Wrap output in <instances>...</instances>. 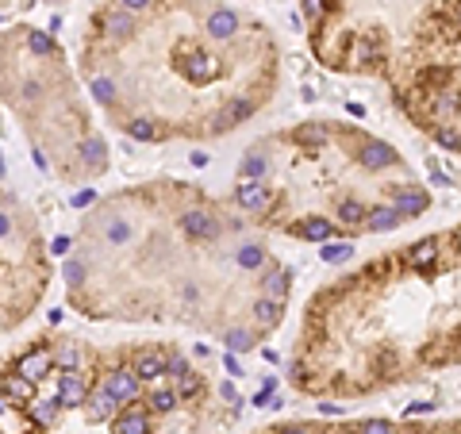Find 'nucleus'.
Returning a JSON list of instances; mask_svg holds the SVG:
<instances>
[{
	"label": "nucleus",
	"instance_id": "nucleus-1",
	"mask_svg": "<svg viewBox=\"0 0 461 434\" xmlns=\"http://www.w3.org/2000/svg\"><path fill=\"white\" fill-rule=\"evenodd\" d=\"M85 376H81L77 369H65L62 381H58V404L62 407H81L85 404Z\"/></svg>",
	"mask_w": 461,
	"mask_h": 434
},
{
	"label": "nucleus",
	"instance_id": "nucleus-2",
	"mask_svg": "<svg viewBox=\"0 0 461 434\" xmlns=\"http://www.w3.org/2000/svg\"><path fill=\"white\" fill-rule=\"evenodd\" d=\"M392 208H396L400 219H415L419 211H427V192H423V188H396Z\"/></svg>",
	"mask_w": 461,
	"mask_h": 434
},
{
	"label": "nucleus",
	"instance_id": "nucleus-3",
	"mask_svg": "<svg viewBox=\"0 0 461 434\" xmlns=\"http://www.w3.org/2000/svg\"><path fill=\"white\" fill-rule=\"evenodd\" d=\"M51 369H54V362H51V354H46V350H31V354H23L20 365H15V373L27 376V381H39V376H46Z\"/></svg>",
	"mask_w": 461,
	"mask_h": 434
},
{
	"label": "nucleus",
	"instance_id": "nucleus-4",
	"mask_svg": "<svg viewBox=\"0 0 461 434\" xmlns=\"http://www.w3.org/2000/svg\"><path fill=\"white\" fill-rule=\"evenodd\" d=\"M166 362L169 357L162 354V350H138V357H135L138 381H158V376L166 373Z\"/></svg>",
	"mask_w": 461,
	"mask_h": 434
},
{
	"label": "nucleus",
	"instance_id": "nucleus-5",
	"mask_svg": "<svg viewBox=\"0 0 461 434\" xmlns=\"http://www.w3.org/2000/svg\"><path fill=\"white\" fill-rule=\"evenodd\" d=\"M235 200L242 204V208H250V211H261V208L269 204V188L261 185V181H250V177H242V185H238Z\"/></svg>",
	"mask_w": 461,
	"mask_h": 434
},
{
	"label": "nucleus",
	"instance_id": "nucleus-6",
	"mask_svg": "<svg viewBox=\"0 0 461 434\" xmlns=\"http://www.w3.org/2000/svg\"><path fill=\"white\" fill-rule=\"evenodd\" d=\"M104 388H108L112 396L123 404V400H135L138 396V376L127 373V369H119V373H112L108 381H104Z\"/></svg>",
	"mask_w": 461,
	"mask_h": 434
},
{
	"label": "nucleus",
	"instance_id": "nucleus-7",
	"mask_svg": "<svg viewBox=\"0 0 461 434\" xmlns=\"http://www.w3.org/2000/svg\"><path fill=\"white\" fill-rule=\"evenodd\" d=\"M358 162L365 169H384V166L396 162V154H392V146H384V143H365L361 146V154H358Z\"/></svg>",
	"mask_w": 461,
	"mask_h": 434
},
{
	"label": "nucleus",
	"instance_id": "nucleus-8",
	"mask_svg": "<svg viewBox=\"0 0 461 434\" xmlns=\"http://www.w3.org/2000/svg\"><path fill=\"white\" fill-rule=\"evenodd\" d=\"M115 407H119V400H115L108 388H100V392H93V396H85V412H89V419H93V423L108 419Z\"/></svg>",
	"mask_w": 461,
	"mask_h": 434
},
{
	"label": "nucleus",
	"instance_id": "nucleus-9",
	"mask_svg": "<svg viewBox=\"0 0 461 434\" xmlns=\"http://www.w3.org/2000/svg\"><path fill=\"white\" fill-rule=\"evenodd\" d=\"M185 231L193 235V239H216L219 223H216V216H208V211H188L185 216Z\"/></svg>",
	"mask_w": 461,
	"mask_h": 434
},
{
	"label": "nucleus",
	"instance_id": "nucleus-10",
	"mask_svg": "<svg viewBox=\"0 0 461 434\" xmlns=\"http://www.w3.org/2000/svg\"><path fill=\"white\" fill-rule=\"evenodd\" d=\"M185 73H188V77H196V81H212V77L219 73V65H216V58H212V54L196 51V54H188Z\"/></svg>",
	"mask_w": 461,
	"mask_h": 434
},
{
	"label": "nucleus",
	"instance_id": "nucleus-11",
	"mask_svg": "<svg viewBox=\"0 0 461 434\" xmlns=\"http://www.w3.org/2000/svg\"><path fill=\"white\" fill-rule=\"evenodd\" d=\"M365 227L373 235H384V231H392V227H400V216H396V208H373V211H365Z\"/></svg>",
	"mask_w": 461,
	"mask_h": 434
},
{
	"label": "nucleus",
	"instance_id": "nucleus-12",
	"mask_svg": "<svg viewBox=\"0 0 461 434\" xmlns=\"http://www.w3.org/2000/svg\"><path fill=\"white\" fill-rule=\"evenodd\" d=\"M115 434H150V419H146V412H138V407L123 412L119 419H115Z\"/></svg>",
	"mask_w": 461,
	"mask_h": 434
},
{
	"label": "nucleus",
	"instance_id": "nucleus-13",
	"mask_svg": "<svg viewBox=\"0 0 461 434\" xmlns=\"http://www.w3.org/2000/svg\"><path fill=\"white\" fill-rule=\"evenodd\" d=\"M4 400H35V381H27V376L20 373H8L4 376Z\"/></svg>",
	"mask_w": 461,
	"mask_h": 434
},
{
	"label": "nucleus",
	"instance_id": "nucleus-14",
	"mask_svg": "<svg viewBox=\"0 0 461 434\" xmlns=\"http://www.w3.org/2000/svg\"><path fill=\"white\" fill-rule=\"evenodd\" d=\"M408 261L415 269H431L434 261H439V242L434 239H423V242H415V246L408 250Z\"/></svg>",
	"mask_w": 461,
	"mask_h": 434
},
{
	"label": "nucleus",
	"instance_id": "nucleus-15",
	"mask_svg": "<svg viewBox=\"0 0 461 434\" xmlns=\"http://www.w3.org/2000/svg\"><path fill=\"white\" fill-rule=\"evenodd\" d=\"M296 235L300 239H308V242H327L335 235V227L327 223V219H304L300 227H296Z\"/></svg>",
	"mask_w": 461,
	"mask_h": 434
},
{
	"label": "nucleus",
	"instance_id": "nucleus-16",
	"mask_svg": "<svg viewBox=\"0 0 461 434\" xmlns=\"http://www.w3.org/2000/svg\"><path fill=\"white\" fill-rule=\"evenodd\" d=\"M281 315H285V308H281V300H258V304H254V319H258L261 327H277L281 323Z\"/></svg>",
	"mask_w": 461,
	"mask_h": 434
},
{
	"label": "nucleus",
	"instance_id": "nucleus-17",
	"mask_svg": "<svg viewBox=\"0 0 461 434\" xmlns=\"http://www.w3.org/2000/svg\"><path fill=\"white\" fill-rule=\"evenodd\" d=\"M319 258H323L327 265H342V261L353 258V242H331L327 239L323 246H319Z\"/></svg>",
	"mask_w": 461,
	"mask_h": 434
},
{
	"label": "nucleus",
	"instance_id": "nucleus-18",
	"mask_svg": "<svg viewBox=\"0 0 461 434\" xmlns=\"http://www.w3.org/2000/svg\"><path fill=\"white\" fill-rule=\"evenodd\" d=\"M104 31H108L112 39H127L131 31H135V20H131V12H108V20H104Z\"/></svg>",
	"mask_w": 461,
	"mask_h": 434
},
{
	"label": "nucleus",
	"instance_id": "nucleus-19",
	"mask_svg": "<svg viewBox=\"0 0 461 434\" xmlns=\"http://www.w3.org/2000/svg\"><path fill=\"white\" fill-rule=\"evenodd\" d=\"M235 27H238L235 12H216V15L208 20V31H212L216 39H230V35H235Z\"/></svg>",
	"mask_w": 461,
	"mask_h": 434
},
{
	"label": "nucleus",
	"instance_id": "nucleus-20",
	"mask_svg": "<svg viewBox=\"0 0 461 434\" xmlns=\"http://www.w3.org/2000/svg\"><path fill=\"white\" fill-rule=\"evenodd\" d=\"M285 292H288V273L285 269H273V273L266 277V296L269 300H285Z\"/></svg>",
	"mask_w": 461,
	"mask_h": 434
},
{
	"label": "nucleus",
	"instance_id": "nucleus-21",
	"mask_svg": "<svg viewBox=\"0 0 461 434\" xmlns=\"http://www.w3.org/2000/svg\"><path fill=\"white\" fill-rule=\"evenodd\" d=\"M266 173H269V162L261 158V154H246V158H242V177H250V181H261Z\"/></svg>",
	"mask_w": 461,
	"mask_h": 434
},
{
	"label": "nucleus",
	"instance_id": "nucleus-22",
	"mask_svg": "<svg viewBox=\"0 0 461 434\" xmlns=\"http://www.w3.org/2000/svg\"><path fill=\"white\" fill-rule=\"evenodd\" d=\"M127 131H131V138H138V143H154V138H158V127H154V119H131Z\"/></svg>",
	"mask_w": 461,
	"mask_h": 434
},
{
	"label": "nucleus",
	"instance_id": "nucleus-23",
	"mask_svg": "<svg viewBox=\"0 0 461 434\" xmlns=\"http://www.w3.org/2000/svg\"><path fill=\"white\" fill-rule=\"evenodd\" d=\"M81 154H85V162L93 169L104 166V143H100V138H85V143H81Z\"/></svg>",
	"mask_w": 461,
	"mask_h": 434
},
{
	"label": "nucleus",
	"instance_id": "nucleus-24",
	"mask_svg": "<svg viewBox=\"0 0 461 434\" xmlns=\"http://www.w3.org/2000/svg\"><path fill=\"white\" fill-rule=\"evenodd\" d=\"M58 407H62V404H58V396L54 400H35V404H31V415H35L39 423H51L54 415H58Z\"/></svg>",
	"mask_w": 461,
	"mask_h": 434
},
{
	"label": "nucleus",
	"instance_id": "nucleus-25",
	"mask_svg": "<svg viewBox=\"0 0 461 434\" xmlns=\"http://www.w3.org/2000/svg\"><path fill=\"white\" fill-rule=\"evenodd\" d=\"M261 261H266L261 246H238V265L242 269H261Z\"/></svg>",
	"mask_w": 461,
	"mask_h": 434
},
{
	"label": "nucleus",
	"instance_id": "nucleus-26",
	"mask_svg": "<svg viewBox=\"0 0 461 434\" xmlns=\"http://www.w3.org/2000/svg\"><path fill=\"white\" fill-rule=\"evenodd\" d=\"M339 216H342V223H350V227L365 223V208H361L358 200H346L342 208H339Z\"/></svg>",
	"mask_w": 461,
	"mask_h": 434
},
{
	"label": "nucleus",
	"instance_id": "nucleus-27",
	"mask_svg": "<svg viewBox=\"0 0 461 434\" xmlns=\"http://www.w3.org/2000/svg\"><path fill=\"white\" fill-rule=\"evenodd\" d=\"M93 96H96L100 104H112V100H115V81H112V77H96V81H93Z\"/></svg>",
	"mask_w": 461,
	"mask_h": 434
},
{
	"label": "nucleus",
	"instance_id": "nucleus-28",
	"mask_svg": "<svg viewBox=\"0 0 461 434\" xmlns=\"http://www.w3.org/2000/svg\"><path fill=\"white\" fill-rule=\"evenodd\" d=\"M250 112H254L250 100H235V104H230V108L223 112V124H238V119H246Z\"/></svg>",
	"mask_w": 461,
	"mask_h": 434
},
{
	"label": "nucleus",
	"instance_id": "nucleus-29",
	"mask_svg": "<svg viewBox=\"0 0 461 434\" xmlns=\"http://www.w3.org/2000/svg\"><path fill=\"white\" fill-rule=\"evenodd\" d=\"M250 331H230L227 334V350H230V354H242V350H250Z\"/></svg>",
	"mask_w": 461,
	"mask_h": 434
},
{
	"label": "nucleus",
	"instance_id": "nucleus-30",
	"mask_svg": "<svg viewBox=\"0 0 461 434\" xmlns=\"http://www.w3.org/2000/svg\"><path fill=\"white\" fill-rule=\"evenodd\" d=\"M196 388H200V381H196V373H193V369L177 373V396H193Z\"/></svg>",
	"mask_w": 461,
	"mask_h": 434
},
{
	"label": "nucleus",
	"instance_id": "nucleus-31",
	"mask_svg": "<svg viewBox=\"0 0 461 434\" xmlns=\"http://www.w3.org/2000/svg\"><path fill=\"white\" fill-rule=\"evenodd\" d=\"M51 362L58 365V369H77V350H73V346H62V350L51 357Z\"/></svg>",
	"mask_w": 461,
	"mask_h": 434
},
{
	"label": "nucleus",
	"instance_id": "nucleus-32",
	"mask_svg": "<svg viewBox=\"0 0 461 434\" xmlns=\"http://www.w3.org/2000/svg\"><path fill=\"white\" fill-rule=\"evenodd\" d=\"M27 46H31L35 54H51V51H54L51 35H43V31H31V35H27Z\"/></svg>",
	"mask_w": 461,
	"mask_h": 434
},
{
	"label": "nucleus",
	"instance_id": "nucleus-33",
	"mask_svg": "<svg viewBox=\"0 0 461 434\" xmlns=\"http://www.w3.org/2000/svg\"><path fill=\"white\" fill-rule=\"evenodd\" d=\"M296 138H300V143H323V138H327V127H323V124L300 127V131H296Z\"/></svg>",
	"mask_w": 461,
	"mask_h": 434
},
{
	"label": "nucleus",
	"instance_id": "nucleus-34",
	"mask_svg": "<svg viewBox=\"0 0 461 434\" xmlns=\"http://www.w3.org/2000/svg\"><path fill=\"white\" fill-rule=\"evenodd\" d=\"M127 239H131V227L123 223V219H112V223H108V242L119 246V242H127Z\"/></svg>",
	"mask_w": 461,
	"mask_h": 434
},
{
	"label": "nucleus",
	"instance_id": "nucleus-35",
	"mask_svg": "<svg viewBox=\"0 0 461 434\" xmlns=\"http://www.w3.org/2000/svg\"><path fill=\"white\" fill-rule=\"evenodd\" d=\"M173 404H177V392H154V396H150V407H154V412H169V407Z\"/></svg>",
	"mask_w": 461,
	"mask_h": 434
},
{
	"label": "nucleus",
	"instance_id": "nucleus-36",
	"mask_svg": "<svg viewBox=\"0 0 461 434\" xmlns=\"http://www.w3.org/2000/svg\"><path fill=\"white\" fill-rule=\"evenodd\" d=\"M65 277H70V284H81L85 281V265H81V261H70V265H65Z\"/></svg>",
	"mask_w": 461,
	"mask_h": 434
},
{
	"label": "nucleus",
	"instance_id": "nucleus-37",
	"mask_svg": "<svg viewBox=\"0 0 461 434\" xmlns=\"http://www.w3.org/2000/svg\"><path fill=\"white\" fill-rule=\"evenodd\" d=\"M361 434H392V423L373 419V423H365V427H361Z\"/></svg>",
	"mask_w": 461,
	"mask_h": 434
},
{
	"label": "nucleus",
	"instance_id": "nucleus-38",
	"mask_svg": "<svg viewBox=\"0 0 461 434\" xmlns=\"http://www.w3.org/2000/svg\"><path fill=\"white\" fill-rule=\"evenodd\" d=\"M439 143L446 146V150H461V138L454 135V131H439Z\"/></svg>",
	"mask_w": 461,
	"mask_h": 434
},
{
	"label": "nucleus",
	"instance_id": "nucleus-39",
	"mask_svg": "<svg viewBox=\"0 0 461 434\" xmlns=\"http://www.w3.org/2000/svg\"><path fill=\"white\" fill-rule=\"evenodd\" d=\"M457 93H450V96H442V100H439V112H446V116H454V112H457Z\"/></svg>",
	"mask_w": 461,
	"mask_h": 434
},
{
	"label": "nucleus",
	"instance_id": "nucleus-40",
	"mask_svg": "<svg viewBox=\"0 0 461 434\" xmlns=\"http://www.w3.org/2000/svg\"><path fill=\"white\" fill-rule=\"evenodd\" d=\"M223 369L230 373V376H242L246 369H242V365H238V357L235 354H230V350H227V357H223Z\"/></svg>",
	"mask_w": 461,
	"mask_h": 434
},
{
	"label": "nucleus",
	"instance_id": "nucleus-41",
	"mask_svg": "<svg viewBox=\"0 0 461 434\" xmlns=\"http://www.w3.org/2000/svg\"><path fill=\"white\" fill-rule=\"evenodd\" d=\"M96 200V196L93 192H89V188H85V192H77V196H73V208H89V204H93Z\"/></svg>",
	"mask_w": 461,
	"mask_h": 434
},
{
	"label": "nucleus",
	"instance_id": "nucleus-42",
	"mask_svg": "<svg viewBox=\"0 0 461 434\" xmlns=\"http://www.w3.org/2000/svg\"><path fill=\"white\" fill-rule=\"evenodd\" d=\"M304 12H308V15H319V12H323V4H319V0H304Z\"/></svg>",
	"mask_w": 461,
	"mask_h": 434
},
{
	"label": "nucleus",
	"instance_id": "nucleus-43",
	"mask_svg": "<svg viewBox=\"0 0 461 434\" xmlns=\"http://www.w3.org/2000/svg\"><path fill=\"white\" fill-rule=\"evenodd\" d=\"M431 407H434V404H427V400H423V404H411L408 415H423V412H431Z\"/></svg>",
	"mask_w": 461,
	"mask_h": 434
},
{
	"label": "nucleus",
	"instance_id": "nucleus-44",
	"mask_svg": "<svg viewBox=\"0 0 461 434\" xmlns=\"http://www.w3.org/2000/svg\"><path fill=\"white\" fill-rule=\"evenodd\" d=\"M146 4H150V0H123V8H127V12H135V8H138V12H143Z\"/></svg>",
	"mask_w": 461,
	"mask_h": 434
},
{
	"label": "nucleus",
	"instance_id": "nucleus-45",
	"mask_svg": "<svg viewBox=\"0 0 461 434\" xmlns=\"http://www.w3.org/2000/svg\"><path fill=\"white\" fill-rule=\"evenodd\" d=\"M51 250H54V254H65V250H70V239H65V235H62V239H54Z\"/></svg>",
	"mask_w": 461,
	"mask_h": 434
},
{
	"label": "nucleus",
	"instance_id": "nucleus-46",
	"mask_svg": "<svg viewBox=\"0 0 461 434\" xmlns=\"http://www.w3.org/2000/svg\"><path fill=\"white\" fill-rule=\"evenodd\" d=\"M431 181H434V185H446V173H442L439 166H431Z\"/></svg>",
	"mask_w": 461,
	"mask_h": 434
},
{
	"label": "nucleus",
	"instance_id": "nucleus-47",
	"mask_svg": "<svg viewBox=\"0 0 461 434\" xmlns=\"http://www.w3.org/2000/svg\"><path fill=\"white\" fill-rule=\"evenodd\" d=\"M223 400H230V404H238V392L230 388V384H223Z\"/></svg>",
	"mask_w": 461,
	"mask_h": 434
},
{
	"label": "nucleus",
	"instance_id": "nucleus-48",
	"mask_svg": "<svg viewBox=\"0 0 461 434\" xmlns=\"http://www.w3.org/2000/svg\"><path fill=\"white\" fill-rule=\"evenodd\" d=\"M281 434H308V427H285Z\"/></svg>",
	"mask_w": 461,
	"mask_h": 434
},
{
	"label": "nucleus",
	"instance_id": "nucleus-49",
	"mask_svg": "<svg viewBox=\"0 0 461 434\" xmlns=\"http://www.w3.org/2000/svg\"><path fill=\"white\" fill-rule=\"evenodd\" d=\"M8 227H12L8 223V216H0V235H8Z\"/></svg>",
	"mask_w": 461,
	"mask_h": 434
},
{
	"label": "nucleus",
	"instance_id": "nucleus-50",
	"mask_svg": "<svg viewBox=\"0 0 461 434\" xmlns=\"http://www.w3.org/2000/svg\"><path fill=\"white\" fill-rule=\"evenodd\" d=\"M457 250H461V231H457Z\"/></svg>",
	"mask_w": 461,
	"mask_h": 434
},
{
	"label": "nucleus",
	"instance_id": "nucleus-51",
	"mask_svg": "<svg viewBox=\"0 0 461 434\" xmlns=\"http://www.w3.org/2000/svg\"><path fill=\"white\" fill-rule=\"evenodd\" d=\"M0 177H4V162H0Z\"/></svg>",
	"mask_w": 461,
	"mask_h": 434
}]
</instances>
